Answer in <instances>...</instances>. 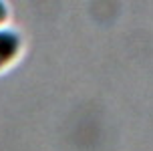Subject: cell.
Here are the masks:
<instances>
[{"label":"cell","mask_w":153,"mask_h":151,"mask_svg":"<svg viewBox=\"0 0 153 151\" xmlns=\"http://www.w3.org/2000/svg\"><path fill=\"white\" fill-rule=\"evenodd\" d=\"M26 51H28V42L18 26H14L12 22L0 26V77L8 75L12 68L18 67Z\"/></svg>","instance_id":"cell-1"},{"label":"cell","mask_w":153,"mask_h":151,"mask_svg":"<svg viewBox=\"0 0 153 151\" xmlns=\"http://www.w3.org/2000/svg\"><path fill=\"white\" fill-rule=\"evenodd\" d=\"M12 16H14L12 4H10L8 0H0V26L10 24V22H12Z\"/></svg>","instance_id":"cell-2"}]
</instances>
